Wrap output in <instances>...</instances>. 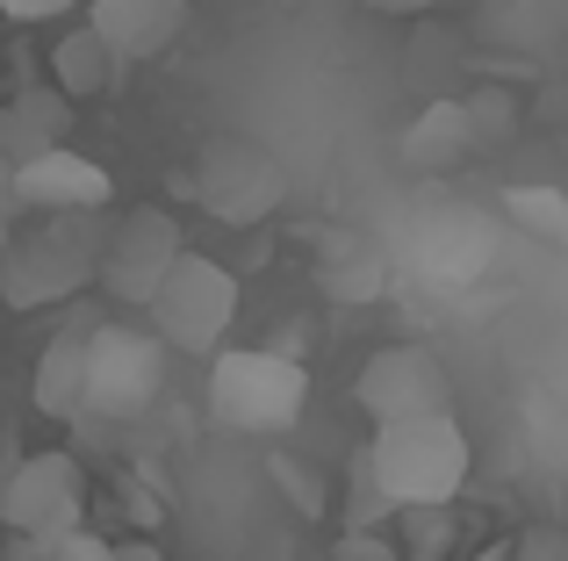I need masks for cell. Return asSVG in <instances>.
Here are the masks:
<instances>
[{"label":"cell","instance_id":"obj_19","mask_svg":"<svg viewBox=\"0 0 568 561\" xmlns=\"http://www.w3.org/2000/svg\"><path fill=\"white\" fill-rule=\"evenodd\" d=\"M511 561H568V533H555V526H532V533L518 540Z\"/></svg>","mask_w":568,"mask_h":561},{"label":"cell","instance_id":"obj_13","mask_svg":"<svg viewBox=\"0 0 568 561\" xmlns=\"http://www.w3.org/2000/svg\"><path fill=\"white\" fill-rule=\"evenodd\" d=\"M87 22L123 58H159L187 22V0H87Z\"/></svg>","mask_w":568,"mask_h":561},{"label":"cell","instance_id":"obj_21","mask_svg":"<svg viewBox=\"0 0 568 561\" xmlns=\"http://www.w3.org/2000/svg\"><path fill=\"white\" fill-rule=\"evenodd\" d=\"M115 561H166V548H159V540H115Z\"/></svg>","mask_w":568,"mask_h":561},{"label":"cell","instance_id":"obj_11","mask_svg":"<svg viewBox=\"0 0 568 561\" xmlns=\"http://www.w3.org/2000/svg\"><path fill=\"white\" fill-rule=\"evenodd\" d=\"M58 144H72V94L58 80L14 86L8 109H0V152H8L14 166H29V159L58 152Z\"/></svg>","mask_w":568,"mask_h":561},{"label":"cell","instance_id":"obj_3","mask_svg":"<svg viewBox=\"0 0 568 561\" xmlns=\"http://www.w3.org/2000/svg\"><path fill=\"white\" fill-rule=\"evenodd\" d=\"M101 245L109 231H94L87 216H51V224L14 231L0 253V309H51L80 295L87 280H101Z\"/></svg>","mask_w":568,"mask_h":561},{"label":"cell","instance_id":"obj_1","mask_svg":"<svg viewBox=\"0 0 568 561\" xmlns=\"http://www.w3.org/2000/svg\"><path fill=\"white\" fill-rule=\"evenodd\" d=\"M310 410V367L281 346H245V353H216L209 360V418L223 432H252L274 439L295 432Z\"/></svg>","mask_w":568,"mask_h":561},{"label":"cell","instance_id":"obj_24","mask_svg":"<svg viewBox=\"0 0 568 561\" xmlns=\"http://www.w3.org/2000/svg\"><path fill=\"white\" fill-rule=\"evenodd\" d=\"M0 109H8V94H0Z\"/></svg>","mask_w":568,"mask_h":561},{"label":"cell","instance_id":"obj_7","mask_svg":"<svg viewBox=\"0 0 568 561\" xmlns=\"http://www.w3.org/2000/svg\"><path fill=\"white\" fill-rule=\"evenodd\" d=\"M187 259L181 224H173L159 202H138L109 224V245H101V288L123 309H152V295L166 288V274Z\"/></svg>","mask_w":568,"mask_h":561},{"label":"cell","instance_id":"obj_18","mask_svg":"<svg viewBox=\"0 0 568 561\" xmlns=\"http://www.w3.org/2000/svg\"><path fill=\"white\" fill-rule=\"evenodd\" d=\"M51 561H115V540H101V533H65V540H51Z\"/></svg>","mask_w":568,"mask_h":561},{"label":"cell","instance_id":"obj_16","mask_svg":"<svg viewBox=\"0 0 568 561\" xmlns=\"http://www.w3.org/2000/svg\"><path fill=\"white\" fill-rule=\"evenodd\" d=\"M29 396H37L43 418H80L87 410V332L80 338H51V346L37 353Z\"/></svg>","mask_w":568,"mask_h":561},{"label":"cell","instance_id":"obj_25","mask_svg":"<svg viewBox=\"0 0 568 561\" xmlns=\"http://www.w3.org/2000/svg\"><path fill=\"white\" fill-rule=\"evenodd\" d=\"M0 533H8V526H0Z\"/></svg>","mask_w":568,"mask_h":561},{"label":"cell","instance_id":"obj_17","mask_svg":"<svg viewBox=\"0 0 568 561\" xmlns=\"http://www.w3.org/2000/svg\"><path fill=\"white\" fill-rule=\"evenodd\" d=\"M504 210H511L540 245L568 253V195H561V187H511V195H504Z\"/></svg>","mask_w":568,"mask_h":561},{"label":"cell","instance_id":"obj_23","mask_svg":"<svg viewBox=\"0 0 568 561\" xmlns=\"http://www.w3.org/2000/svg\"><path fill=\"white\" fill-rule=\"evenodd\" d=\"M14 216H22V210H14V202L0 195V253H8V238H14Z\"/></svg>","mask_w":568,"mask_h":561},{"label":"cell","instance_id":"obj_6","mask_svg":"<svg viewBox=\"0 0 568 561\" xmlns=\"http://www.w3.org/2000/svg\"><path fill=\"white\" fill-rule=\"evenodd\" d=\"M80 511H87V468L72 461L65 447L58 453H22V461L0 476V526L14 540H65L80 533Z\"/></svg>","mask_w":568,"mask_h":561},{"label":"cell","instance_id":"obj_14","mask_svg":"<svg viewBox=\"0 0 568 561\" xmlns=\"http://www.w3.org/2000/svg\"><path fill=\"white\" fill-rule=\"evenodd\" d=\"M475 144H483V130H475L468 101H432V109L403 130V166L410 173H454V166H468Z\"/></svg>","mask_w":568,"mask_h":561},{"label":"cell","instance_id":"obj_5","mask_svg":"<svg viewBox=\"0 0 568 561\" xmlns=\"http://www.w3.org/2000/svg\"><path fill=\"white\" fill-rule=\"evenodd\" d=\"M152 332L166 338L173 353H194V360H216V338L231 332V317H237V280L223 259H209V253H187L181 267L166 274V288L152 295Z\"/></svg>","mask_w":568,"mask_h":561},{"label":"cell","instance_id":"obj_4","mask_svg":"<svg viewBox=\"0 0 568 561\" xmlns=\"http://www.w3.org/2000/svg\"><path fill=\"white\" fill-rule=\"evenodd\" d=\"M166 338L138 324H94L87 332V410L109 425H130L166 389Z\"/></svg>","mask_w":568,"mask_h":561},{"label":"cell","instance_id":"obj_10","mask_svg":"<svg viewBox=\"0 0 568 561\" xmlns=\"http://www.w3.org/2000/svg\"><path fill=\"white\" fill-rule=\"evenodd\" d=\"M14 202L37 210V216H94V210H109V202H115V181H109L101 159L58 144V152L14 166Z\"/></svg>","mask_w":568,"mask_h":561},{"label":"cell","instance_id":"obj_20","mask_svg":"<svg viewBox=\"0 0 568 561\" xmlns=\"http://www.w3.org/2000/svg\"><path fill=\"white\" fill-rule=\"evenodd\" d=\"M65 8H72V0H0V14H8V22H58Z\"/></svg>","mask_w":568,"mask_h":561},{"label":"cell","instance_id":"obj_9","mask_svg":"<svg viewBox=\"0 0 568 561\" xmlns=\"http://www.w3.org/2000/svg\"><path fill=\"white\" fill-rule=\"evenodd\" d=\"M353 404L375 425H403V418H439L454 404V389H446V367L425 346H382L353 375Z\"/></svg>","mask_w":568,"mask_h":561},{"label":"cell","instance_id":"obj_15","mask_svg":"<svg viewBox=\"0 0 568 561\" xmlns=\"http://www.w3.org/2000/svg\"><path fill=\"white\" fill-rule=\"evenodd\" d=\"M317 280H324L332 303H375L388 288V259L375 253V238L338 231V238H324V253H317Z\"/></svg>","mask_w":568,"mask_h":561},{"label":"cell","instance_id":"obj_2","mask_svg":"<svg viewBox=\"0 0 568 561\" xmlns=\"http://www.w3.org/2000/svg\"><path fill=\"white\" fill-rule=\"evenodd\" d=\"M367 461H375L382 490L396 497V511H446L468 482V432L454 425V410L439 418H403V425H375L367 439Z\"/></svg>","mask_w":568,"mask_h":561},{"label":"cell","instance_id":"obj_12","mask_svg":"<svg viewBox=\"0 0 568 561\" xmlns=\"http://www.w3.org/2000/svg\"><path fill=\"white\" fill-rule=\"evenodd\" d=\"M123 72H130V58L115 51L94 22H65V29H58V43H51V80L65 86L72 101L115 94V86H123Z\"/></svg>","mask_w":568,"mask_h":561},{"label":"cell","instance_id":"obj_8","mask_svg":"<svg viewBox=\"0 0 568 561\" xmlns=\"http://www.w3.org/2000/svg\"><path fill=\"white\" fill-rule=\"evenodd\" d=\"M194 195H202V210L223 216V224H266V216L288 202V173H281V159L266 152V144L216 137V144H202Z\"/></svg>","mask_w":568,"mask_h":561},{"label":"cell","instance_id":"obj_22","mask_svg":"<svg viewBox=\"0 0 568 561\" xmlns=\"http://www.w3.org/2000/svg\"><path fill=\"white\" fill-rule=\"evenodd\" d=\"M361 8H367V14H425L432 0H361Z\"/></svg>","mask_w":568,"mask_h":561}]
</instances>
